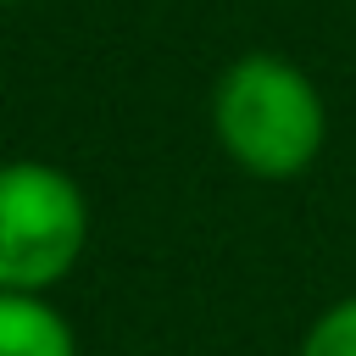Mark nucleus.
<instances>
[{"mask_svg": "<svg viewBox=\"0 0 356 356\" xmlns=\"http://www.w3.org/2000/svg\"><path fill=\"white\" fill-rule=\"evenodd\" d=\"M0 6H28V0H0Z\"/></svg>", "mask_w": 356, "mask_h": 356, "instance_id": "39448f33", "label": "nucleus"}, {"mask_svg": "<svg viewBox=\"0 0 356 356\" xmlns=\"http://www.w3.org/2000/svg\"><path fill=\"white\" fill-rule=\"evenodd\" d=\"M300 356H356V295H345L312 317Z\"/></svg>", "mask_w": 356, "mask_h": 356, "instance_id": "20e7f679", "label": "nucleus"}, {"mask_svg": "<svg viewBox=\"0 0 356 356\" xmlns=\"http://www.w3.org/2000/svg\"><path fill=\"white\" fill-rule=\"evenodd\" d=\"M89 245V200L78 178L39 156L0 161V289L50 295Z\"/></svg>", "mask_w": 356, "mask_h": 356, "instance_id": "f03ea898", "label": "nucleus"}, {"mask_svg": "<svg viewBox=\"0 0 356 356\" xmlns=\"http://www.w3.org/2000/svg\"><path fill=\"white\" fill-rule=\"evenodd\" d=\"M0 356H78V334L50 295L0 289Z\"/></svg>", "mask_w": 356, "mask_h": 356, "instance_id": "7ed1b4c3", "label": "nucleus"}, {"mask_svg": "<svg viewBox=\"0 0 356 356\" xmlns=\"http://www.w3.org/2000/svg\"><path fill=\"white\" fill-rule=\"evenodd\" d=\"M211 128L234 167L284 184L300 178L328 145V106L306 67L273 50H250L222 67L211 89Z\"/></svg>", "mask_w": 356, "mask_h": 356, "instance_id": "f257e3e1", "label": "nucleus"}]
</instances>
